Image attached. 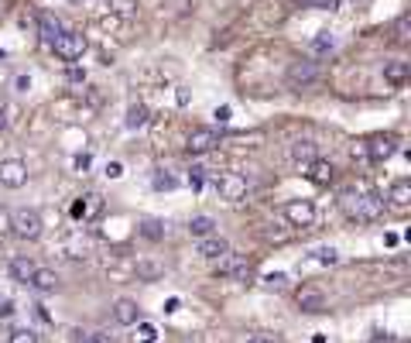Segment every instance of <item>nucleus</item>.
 <instances>
[{"label": "nucleus", "mask_w": 411, "mask_h": 343, "mask_svg": "<svg viewBox=\"0 0 411 343\" xmlns=\"http://www.w3.org/2000/svg\"><path fill=\"white\" fill-rule=\"evenodd\" d=\"M339 206H343L350 223H377L387 210L384 196H377V192H346L339 199Z\"/></svg>", "instance_id": "nucleus-1"}, {"label": "nucleus", "mask_w": 411, "mask_h": 343, "mask_svg": "<svg viewBox=\"0 0 411 343\" xmlns=\"http://www.w3.org/2000/svg\"><path fill=\"white\" fill-rule=\"evenodd\" d=\"M323 79V66L319 62H312V59H298V62H291L285 73V86L288 89H295V93H302V89H312V86Z\"/></svg>", "instance_id": "nucleus-2"}, {"label": "nucleus", "mask_w": 411, "mask_h": 343, "mask_svg": "<svg viewBox=\"0 0 411 343\" xmlns=\"http://www.w3.org/2000/svg\"><path fill=\"white\" fill-rule=\"evenodd\" d=\"M10 230H14L17 241H38L41 234H45V220H41L38 210L21 206V210L10 213Z\"/></svg>", "instance_id": "nucleus-3"}, {"label": "nucleus", "mask_w": 411, "mask_h": 343, "mask_svg": "<svg viewBox=\"0 0 411 343\" xmlns=\"http://www.w3.org/2000/svg\"><path fill=\"white\" fill-rule=\"evenodd\" d=\"M216 275H223V278H230V282H250V278H254V261L247 254H237V251L230 247L226 254L216 261Z\"/></svg>", "instance_id": "nucleus-4"}, {"label": "nucleus", "mask_w": 411, "mask_h": 343, "mask_svg": "<svg viewBox=\"0 0 411 343\" xmlns=\"http://www.w3.org/2000/svg\"><path fill=\"white\" fill-rule=\"evenodd\" d=\"M86 48H89L86 35H82V31H69V28L52 42V52H55L62 62H79L82 55H86Z\"/></svg>", "instance_id": "nucleus-5"}, {"label": "nucleus", "mask_w": 411, "mask_h": 343, "mask_svg": "<svg viewBox=\"0 0 411 343\" xmlns=\"http://www.w3.org/2000/svg\"><path fill=\"white\" fill-rule=\"evenodd\" d=\"M216 192L226 203H240L247 196V175H240V172H219L216 175Z\"/></svg>", "instance_id": "nucleus-6"}, {"label": "nucleus", "mask_w": 411, "mask_h": 343, "mask_svg": "<svg viewBox=\"0 0 411 343\" xmlns=\"http://www.w3.org/2000/svg\"><path fill=\"white\" fill-rule=\"evenodd\" d=\"M216 148H219V134L212 128H192L189 137H185V151L189 155H209Z\"/></svg>", "instance_id": "nucleus-7"}, {"label": "nucleus", "mask_w": 411, "mask_h": 343, "mask_svg": "<svg viewBox=\"0 0 411 343\" xmlns=\"http://www.w3.org/2000/svg\"><path fill=\"white\" fill-rule=\"evenodd\" d=\"M285 220H288V227H298V230L312 227V223H316V206H312V199H288Z\"/></svg>", "instance_id": "nucleus-8"}, {"label": "nucleus", "mask_w": 411, "mask_h": 343, "mask_svg": "<svg viewBox=\"0 0 411 343\" xmlns=\"http://www.w3.org/2000/svg\"><path fill=\"white\" fill-rule=\"evenodd\" d=\"M0 185L3 189H24L28 185V165L21 158H3L0 162Z\"/></svg>", "instance_id": "nucleus-9"}, {"label": "nucleus", "mask_w": 411, "mask_h": 343, "mask_svg": "<svg viewBox=\"0 0 411 343\" xmlns=\"http://www.w3.org/2000/svg\"><path fill=\"white\" fill-rule=\"evenodd\" d=\"M364 155H367L370 162H387V158H394V155H398V137H394V134H377V137H370Z\"/></svg>", "instance_id": "nucleus-10"}, {"label": "nucleus", "mask_w": 411, "mask_h": 343, "mask_svg": "<svg viewBox=\"0 0 411 343\" xmlns=\"http://www.w3.org/2000/svg\"><path fill=\"white\" fill-rule=\"evenodd\" d=\"M288 158H291V165L305 175V169L319 158V151H316V144L312 141H291V148H288Z\"/></svg>", "instance_id": "nucleus-11"}, {"label": "nucleus", "mask_w": 411, "mask_h": 343, "mask_svg": "<svg viewBox=\"0 0 411 343\" xmlns=\"http://www.w3.org/2000/svg\"><path fill=\"white\" fill-rule=\"evenodd\" d=\"M391 210H398V213H405L411 206V178H394L391 182V189H387V199H384Z\"/></svg>", "instance_id": "nucleus-12"}, {"label": "nucleus", "mask_w": 411, "mask_h": 343, "mask_svg": "<svg viewBox=\"0 0 411 343\" xmlns=\"http://www.w3.org/2000/svg\"><path fill=\"white\" fill-rule=\"evenodd\" d=\"M100 210H103V196H100V192H86V196H79V199L72 203V216H76V220H96Z\"/></svg>", "instance_id": "nucleus-13"}, {"label": "nucleus", "mask_w": 411, "mask_h": 343, "mask_svg": "<svg viewBox=\"0 0 411 343\" xmlns=\"http://www.w3.org/2000/svg\"><path fill=\"white\" fill-rule=\"evenodd\" d=\"M295 302H298V309H302V312H309V316H319V312H326V309H329L326 296H323L319 289H302V292L295 296Z\"/></svg>", "instance_id": "nucleus-14"}, {"label": "nucleus", "mask_w": 411, "mask_h": 343, "mask_svg": "<svg viewBox=\"0 0 411 343\" xmlns=\"http://www.w3.org/2000/svg\"><path fill=\"white\" fill-rule=\"evenodd\" d=\"M28 285L35 292H41V296H52V292H59V275L52 268H35L31 278H28Z\"/></svg>", "instance_id": "nucleus-15"}, {"label": "nucleus", "mask_w": 411, "mask_h": 343, "mask_svg": "<svg viewBox=\"0 0 411 343\" xmlns=\"http://www.w3.org/2000/svg\"><path fill=\"white\" fill-rule=\"evenodd\" d=\"M408 79H411V62H405V59H387L384 62V83L405 86Z\"/></svg>", "instance_id": "nucleus-16"}, {"label": "nucleus", "mask_w": 411, "mask_h": 343, "mask_svg": "<svg viewBox=\"0 0 411 343\" xmlns=\"http://www.w3.org/2000/svg\"><path fill=\"white\" fill-rule=\"evenodd\" d=\"M305 178L326 189V185H332V182H336V165H332V162H323V158H316V162L305 169Z\"/></svg>", "instance_id": "nucleus-17"}, {"label": "nucleus", "mask_w": 411, "mask_h": 343, "mask_svg": "<svg viewBox=\"0 0 411 343\" xmlns=\"http://www.w3.org/2000/svg\"><path fill=\"white\" fill-rule=\"evenodd\" d=\"M226 251H230V241L219 237V234H209V237L199 241V257H206V261H219Z\"/></svg>", "instance_id": "nucleus-18"}, {"label": "nucleus", "mask_w": 411, "mask_h": 343, "mask_svg": "<svg viewBox=\"0 0 411 343\" xmlns=\"http://www.w3.org/2000/svg\"><path fill=\"white\" fill-rule=\"evenodd\" d=\"M114 319H117V326H134L141 319V305L134 299H117L114 302Z\"/></svg>", "instance_id": "nucleus-19"}, {"label": "nucleus", "mask_w": 411, "mask_h": 343, "mask_svg": "<svg viewBox=\"0 0 411 343\" xmlns=\"http://www.w3.org/2000/svg\"><path fill=\"white\" fill-rule=\"evenodd\" d=\"M62 31H65V24H62L55 14H48V10H45V14L38 17V35H41V42H45V45H52L59 35H62Z\"/></svg>", "instance_id": "nucleus-20"}, {"label": "nucleus", "mask_w": 411, "mask_h": 343, "mask_svg": "<svg viewBox=\"0 0 411 343\" xmlns=\"http://www.w3.org/2000/svg\"><path fill=\"white\" fill-rule=\"evenodd\" d=\"M7 271H10V278L14 282H21V285H28V278H31V271H35V264H31V257L17 254L7 261Z\"/></svg>", "instance_id": "nucleus-21"}, {"label": "nucleus", "mask_w": 411, "mask_h": 343, "mask_svg": "<svg viewBox=\"0 0 411 343\" xmlns=\"http://www.w3.org/2000/svg\"><path fill=\"white\" fill-rule=\"evenodd\" d=\"M148 121H151V110H148L144 103H130V107H127V117H123L127 130H141V128H148Z\"/></svg>", "instance_id": "nucleus-22"}, {"label": "nucleus", "mask_w": 411, "mask_h": 343, "mask_svg": "<svg viewBox=\"0 0 411 343\" xmlns=\"http://www.w3.org/2000/svg\"><path fill=\"white\" fill-rule=\"evenodd\" d=\"M134 271H137L141 282H158V278H164V264L151 261V257H141V261L134 264Z\"/></svg>", "instance_id": "nucleus-23"}, {"label": "nucleus", "mask_w": 411, "mask_h": 343, "mask_svg": "<svg viewBox=\"0 0 411 343\" xmlns=\"http://www.w3.org/2000/svg\"><path fill=\"white\" fill-rule=\"evenodd\" d=\"M137 234H141L144 241H151V244H158V241H164V234H168V227H164L162 220H141V227H137Z\"/></svg>", "instance_id": "nucleus-24"}, {"label": "nucleus", "mask_w": 411, "mask_h": 343, "mask_svg": "<svg viewBox=\"0 0 411 343\" xmlns=\"http://www.w3.org/2000/svg\"><path fill=\"white\" fill-rule=\"evenodd\" d=\"M189 234H192L196 241H203V237H209V234H216L212 216H192V220H189Z\"/></svg>", "instance_id": "nucleus-25"}, {"label": "nucleus", "mask_w": 411, "mask_h": 343, "mask_svg": "<svg viewBox=\"0 0 411 343\" xmlns=\"http://www.w3.org/2000/svg\"><path fill=\"white\" fill-rule=\"evenodd\" d=\"M151 185H155L158 192H171V189H178V178H175L168 169H155V175H151Z\"/></svg>", "instance_id": "nucleus-26"}, {"label": "nucleus", "mask_w": 411, "mask_h": 343, "mask_svg": "<svg viewBox=\"0 0 411 343\" xmlns=\"http://www.w3.org/2000/svg\"><path fill=\"white\" fill-rule=\"evenodd\" d=\"M137 0H107V10L110 14H117V17H134L137 14Z\"/></svg>", "instance_id": "nucleus-27"}, {"label": "nucleus", "mask_w": 411, "mask_h": 343, "mask_svg": "<svg viewBox=\"0 0 411 343\" xmlns=\"http://www.w3.org/2000/svg\"><path fill=\"white\" fill-rule=\"evenodd\" d=\"M312 55H326V52H332L336 48V38H332V31H316V38H312Z\"/></svg>", "instance_id": "nucleus-28"}, {"label": "nucleus", "mask_w": 411, "mask_h": 343, "mask_svg": "<svg viewBox=\"0 0 411 343\" xmlns=\"http://www.w3.org/2000/svg\"><path fill=\"white\" fill-rule=\"evenodd\" d=\"M261 285H264V289H271V292H281V289H288V275H281V271L264 275V278H261Z\"/></svg>", "instance_id": "nucleus-29"}, {"label": "nucleus", "mask_w": 411, "mask_h": 343, "mask_svg": "<svg viewBox=\"0 0 411 343\" xmlns=\"http://www.w3.org/2000/svg\"><path fill=\"white\" fill-rule=\"evenodd\" d=\"M134 326H137V337H134V340H137V343H155V337H158V330H155L151 323H144V319H137Z\"/></svg>", "instance_id": "nucleus-30"}, {"label": "nucleus", "mask_w": 411, "mask_h": 343, "mask_svg": "<svg viewBox=\"0 0 411 343\" xmlns=\"http://www.w3.org/2000/svg\"><path fill=\"white\" fill-rule=\"evenodd\" d=\"M79 343H114V337L103 330H89V333H79Z\"/></svg>", "instance_id": "nucleus-31"}, {"label": "nucleus", "mask_w": 411, "mask_h": 343, "mask_svg": "<svg viewBox=\"0 0 411 343\" xmlns=\"http://www.w3.org/2000/svg\"><path fill=\"white\" fill-rule=\"evenodd\" d=\"M394 38H398V42L401 45H408V14H401V17H398V21H394Z\"/></svg>", "instance_id": "nucleus-32"}, {"label": "nucleus", "mask_w": 411, "mask_h": 343, "mask_svg": "<svg viewBox=\"0 0 411 343\" xmlns=\"http://www.w3.org/2000/svg\"><path fill=\"white\" fill-rule=\"evenodd\" d=\"M203 182H206V169L203 165H192V169H189V185H192V189H203Z\"/></svg>", "instance_id": "nucleus-33"}, {"label": "nucleus", "mask_w": 411, "mask_h": 343, "mask_svg": "<svg viewBox=\"0 0 411 343\" xmlns=\"http://www.w3.org/2000/svg\"><path fill=\"white\" fill-rule=\"evenodd\" d=\"M7 343H38V337H35L31 330H14V333L7 337Z\"/></svg>", "instance_id": "nucleus-34"}, {"label": "nucleus", "mask_w": 411, "mask_h": 343, "mask_svg": "<svg viewBox=\"0 0 411 343\" xmlns=\"http://www.w3.org/2000/svg\"><path fill=\"white\" fill-rule=\"evenodd\" d=\"M316 261H319V264H336L339 254H336L332 247H319V251H316Z\"/></svg>", "instance_id": "nucleus-35"}, {"label": "nucleus", "mask_w": 411, "mask_h": 343, "mask_svg": "<svg viewBox=\"0 0 411 343\" xmlns=\"http://www.w3.org/2000/svg\"><path fill=\"white\" fill-rule=\"evenodd\" d=\"M212 117H216L219 124H230V117H233V110H230V107L223 103V107H216V110H212Z\"/></svg>", "instance_id": "nucleus-36"}, {"label": "nucleus", "mask_w": 411, "mask_h": 343, "mask_svg": "<svg viewBox=\"0 0 411 343\" xmlns=\"http://www.w3.org/2000/svg\"><path fill=\"white\" fill-rule=\"evenodd\" d=\"M69 83H86V69H79V66H69Z\"/></svg>", "instance_id": "nucleus-37"}, {"label": "nucleus", "mask_w": 411, "mask_h": 343, "mask_svg": "<svg viewBox=\"0 0 411 343\" xmlns=\"http://www.w3.org/2000/svg\"><path fill=\"white\" fill-rule=\"evenodd\" d=\"M121 175H123L121 162H107V178H121Z\"/></svg>", "instance_id": "nucleus-38"}, {"label": "nucleus", "mask_w": 411, "mask_h": 343, "mask_svg": "<svg viewBox=\"0 0 411 343\" xmlns=\"http://www.w3.org/2000/svg\"><path fill=\"white\" fill-rule=\"evenodd\" d=\"M309 7H319V10H336V7H339V0H312Z\"/></svg>", "instance_id": "nucleus-39"}, {"label": "nucleus", "mask_w": 411, "mask_h": 343, "mask_svg": "<svg viewBox=\"0 0 411 343\" xmlns=\"http://www.w3.org/2000/svg\"><path fill=\"white\" fill-rule=\"evenodd\" d=\"M72 165H76L79 172H86L89 165H93V158H89V155H76V158H72Z\"/></svg>", "instance_id": "nucleus-40"}, {"label": "nucleus", "mask_w": 411, "mask_h": 343, "mask_svg": "<svg viewBox=\"0 0 411 343\" xmlns=\"http://www.w3.org/2000/svg\"><path fill=\"white\" fill-rule=\"evenodd\" d=\"M175 100H178V107H189V100H192V96H189V89H185V86H178Z\"/></svg>", "instance_id": "nucleus-41"}, {"label": "nucleus", "mask_w": 411, "mask_h": 343, "mask_svg": "<svg viewBox=\"0 0 411 343\" xmlns=\"http://www.w3.org/2000/svg\"><path fill=\"white\" fill-rule=\"evenodd\" d=\"M14 89H17V93H28V89H31V79H28V76H17V79H14Z\"/></svg>", "instance_id": "nucleus-42"}, {"label": "nucleus", "mask_w": 411, "mask_h": 343, "mask_svg": "<svg viewBox=\"0 0 411 343\" xmlns=\"http://www.w3.org/2000/svg\"><path fill=\"white\" fill-rule=\"evenodd\" d=\"M0 316L10 319V316H14V302H0Z\"/></svg>", "instance_id": "nucleus-43"}, {"label": "nucleus", "mask_w": 411, "mask_h": 343, "mask_svg": "<svg viewBox=\"0 0 411 343\" xmlns=\"http://www.w3.org/2000/svg\"><path fill=\"white\" fill-rule=\"evenodd\" d=\"M164 312H178V299H168V302H164Z\"/></svg>", "instance_id": "nucleus-44"}, {"label": "nucleus", "mask_w": 411, "mask_h": 343, "mask_svg": "<svg viewBox=\"0 0 411 343\" xmlns=\"http://www.w3.org/2000/svg\"><path fill=\"white\" fill-rule=\"evenodd\" d=\"M291 3H298V7H309V3H312V0H291Z\"/></svg>", "instance_id": "nucleus-45"}, {"label": "nucleus", "mask_w": 411, "mask_h": 343, "mask_svg": "<svg viewBox=\"0 0 411 343\" xmlns=\"http://www.w3.org/2000/svg\"><path fill=\"white\" fill-rule=\"evenodd\" d=\"M7 128V117H3V110H0V130Z\"/></svg>", "instance_id": "nucleus-46"}, {"label": "nucleus", "mask_w": 411, "mask_h": 343, "mask_svg": "<svg viewBox=\"0 0 411 343\" xmlns=\"http://www.w3.org/2000/svg\"><path fill=\"white\" fill-rule=\"evenodd\" d=\"M250 343H274V340H267V337H257V340H250Z\"/></svg>", "instance_id": "nucleus-47"}, {"label": "nucleus", "mask_w": 411, "mask_h": 343, "mask_svg": "<svg viewBox=\"0 0 411 343\" xmlns=\"http://www.w3.org/2000/svg\"><path fill=\"white\" fill-rule=\"evenodd\" d=\"M0 59H3V48H0Z\"/></svg>", "instance_id": "nucleus-48"}, {"label": "nucleus", "mask_w": 411, "mask_h": 343, "mask_svg": "<svg viewBox=\"0 0 411 343\" xmlns=\"http://www.w3.org/2000/svg\"><path fill=\"white\" fill-rule=\"evenodd\" d=\"M0 213H3V210H0Z\"/></svg>", "instance_id": "nucleus-49"}]
</instances>
